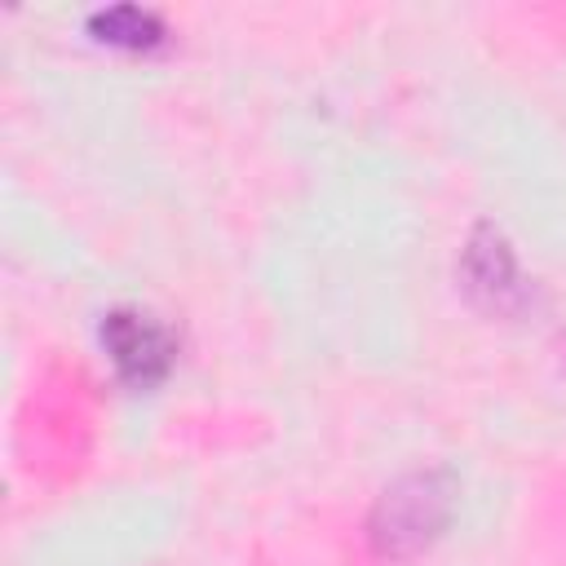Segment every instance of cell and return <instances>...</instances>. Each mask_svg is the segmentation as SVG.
<instances>
[{
  "label": "cell",
  "mask_w": 566,
  "mask_h": 566,
  "mask_svg": "<svg viewBox=\"0 0 566 566\" xmlns=\"http://www.w3.org/2000/svg\"><path fill=\"white\" fill-rule=\"evenodd\" d=\"M451 509H455L451 473H442V469L407 473L371 509V522H367L371 548L380 557H394V562L416 557L420 548H429L442 535V526L451 522Z\"/></svg>",
  "instance_id": "1"
},
{
  "label": "cell",
  "mask_w": 566,
  "mask_h": 566,
  "mask_svg": "<svg viewBox=\"0 0 566 566\" xmlns=\"http://www.w3.org/2000/svg\"><path fill=\"white\" fill-rule=\"evenodd\" d=\"M102 345L115 363V371L128 380V385H159L172 367V336L168 327H159L150 314H137V310H115L106 314L102 323Z\"/></svg>",
  "instance_id": "2"
},
{
  "label": "cell",
  "mask_w": 566,
  "mask_h": 566,
  "mask_svg": "<svg viewBox=\"0 0 566 566\" xmlns=\"http://www.w3.org/2000/svg\"><path fill=\"white\" fill-rule=\"evenodd\" d=\"M464 287L473 292L478 305L495 310V314H513L526 305V287L517 274V261L504 243V234L495 226H478L464 243V261H460Z\"/></svg>",
  "instance_id": "3"
},
{
  "label": "cell",
  "mask_w": 566,
  "mask_h": 566,
  "mask_svg": "<svg viewBox=\"0 0 566 566\" xmlns=\"http://www.w3.org/2000/svg\"><path fill=\"white\" fill-rule=\"evenodd\" d=\"M88 27L97 31V40L119 44V49H155L164 40V22L150 9H137V4L102 9V13L88 18Z\"/></svg>",
  "instance_id": "4"
}]
</instances>
